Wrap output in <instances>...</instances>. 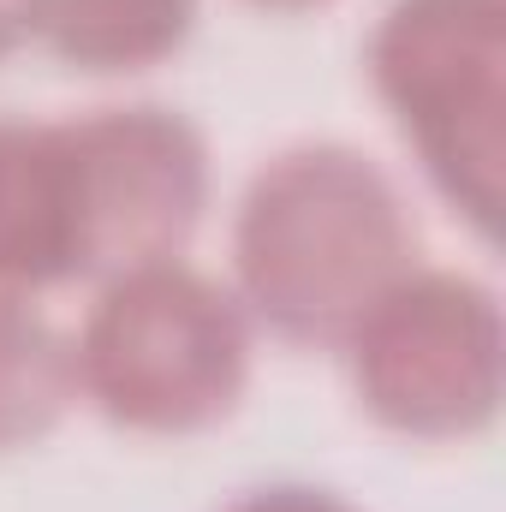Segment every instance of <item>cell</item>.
I'll list each match as a JSON object with an SVG mask.
<instances>
[{"instance_id": "cell-8", "label": "cell", "mask_w": 506, "mask_h": 512, "mask_svg": "<svg viewBox=\"0 0 506 512\" xmlns=\"http://www.w3.org/2000/svg\"><path fill=\"white\" fill-rule=\"evenodd\" d=\"M72 399V346L24 292L0 286V453L42 441Z\"/></svg>"}, {"instance_id": "cell-6", "label": "cell", "mask_w": 506, "mask_h": 512, "mask_svg": "<svg viewBox=\"0 0 506 512\" xmlns=\"http://www.w3.org/2000/svg\"><path fill=\"white\" fill-rule=\"evenodd\" d=\"M78 280V209L66 120H0V286Z\"/></svg>"}, {"instance_id": "cell-3", "label": "cell", "mask_w": 506, "mask_h": 512, "mask_svg": "<svg viewBox=\"0 0 506 512\" xmlns=\"http://www.w3.org/2000/svg\"><path fill=\"white\" fill-rule=\"evenodd\" d=\"M381 108L477 239L506 209V0H393L370 36Z\"/></svg>"}, {"instance_id": "cell-10", "label": "cell", "mask_w": 506, "mask_h": 512, "mask_svg": "<svg viewBox=\"0 0 506 512\" xmlns=\"http://www.w3.org/2000/svg\"><path fill=\"white\" fill-rule=\"evenodd\" d=\"M36 36V0H0V60Z\"/></svg>"}, {"instance_id": "cell-2", "label": "cell", "mask_w": 506, "mask_h": 512, "mask_svg": "<svg viewBox=\"0 0 506 512\" xmlns=\"http://www.w3.org/2000/svg\"><path fill=\"white\" fill-rule=\"evenodd\" d=\"M78 393L131 435H197L251 382V316L233 286L173 262L102 280L78 346Z\"/></svg>"}, {"instance_id": "cell-7", "label": "cell", "mask_w": 506, "mask_h": 512, "mask_svg": "<svg viewBox=\"0 0 506 512\" xmlns=\"http://www.w3.org/2000/svg\"><path fill=\"white\" fill-rule=\"evenodd\" d=\"M197 0H36V36L78 72H143L185 48Z\"/></svg>"}, {"instance_id": "cell-4", "label": "cell", "mask_w": 506, "mask_h": 512, "mask_svg": "<svg viewBox=\"0 0 506 512\" xmlns=\"http://www.w3.org/2000/svg\"><path fill=\"white\" fill-rule=\"evenodd\" d=\"M352 393L381 429L465 441L495 423L506 393L501 298L453 268H411L346 334Z\"/></svg>"}, {"instance_id": "cell-5", "label": "cell", "mask_w": 506, "mask_h": 512, "mask_svg": "<svg viewBox=\"0 0 506 512\" xmlns=\"http://www.w3.org/2000/svg\"><path fill=\"white\" fill-rule=\"evenodd\" d=\"M78 280L173 262L209 203V149L173 108H102L66 120Z\"/></svg>"}, {"instance_id": "cell-1", "label": "cell", "mask_w": 506, "mask_h": 512, "mask_svg": "<svg viewBox=\"0 0 506 512\" xmlns=\"http://www.w3.org/2000/svg\"><path fill=\"white\" fill-rule=\"evenodd\" d=\"M417 268L399 185L364 149L298 143L251 173L233 215L245 316L292 346H346L381 292Z\"/></svg>"}, {"instance_id": "cell-11", "label": "cell", "mask_w": 506, "mask_h": 512, "mask_svg": "<svg viewBox=\"0 0 506 512\" xmlns=\"http://www.w3.org/2000/svg\"><path fill=\"white\" fill-rule=\"evenodd\" d=\"M262 12H310V6H328V0H251Z\"/></svg>"}, {"instance_id": "cell-9", "label": "cell", "mask_w": 506, "mask_h": 512, "mask_svg": "<svg viewBox=\"0 0 506 512\" xmlns=\"http://www.w3.org/2000/svg\"><path fill=\"white\" fill-rule=\"evenodd\" d=\"M227 512H358V507L328 495V489H310V483H268V489L239 495Z\"/></svg>"}]
</instances>
